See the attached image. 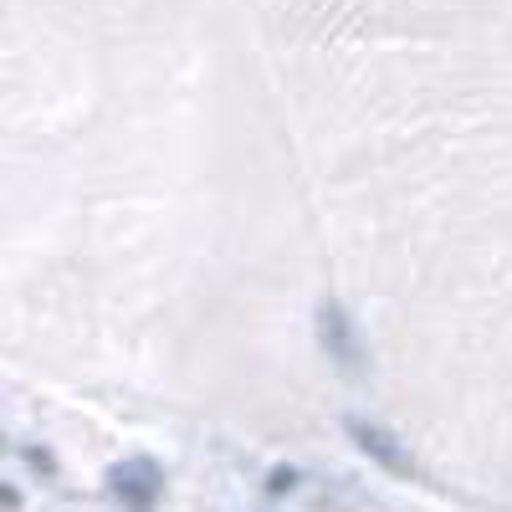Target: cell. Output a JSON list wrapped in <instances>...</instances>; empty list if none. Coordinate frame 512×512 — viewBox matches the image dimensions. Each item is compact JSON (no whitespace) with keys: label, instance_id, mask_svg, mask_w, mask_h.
Returning a JSON list of instances; mask_svg holds the SVG:
<instances>
[{"label":"cell","instance_id":"1","mask_svg":"<svg viewBox=\"0 0 512 512\" xmlns=\"http://www.w3.org/2000/svg\"><path fill=\"white\" fill-rule=\"evenodd\" d=\"M318 344H323V354H328L333 369L364 374L369 354H364V344H359V328H354L349 308L333 303V297H323V303H318Z\"/></svg>","mask_w":512,"mask_h":512},{"label":"cell","instance_id":"2","mask_svg":"<svg viewBox=\"0 0 512 512\" xmlns=\"http://www.w3.org/2000/svg\"><path fill=\"white\" fill-rule=\"evenodd\" d=\"M108 497L128 512H154V502L164 497V477H159V466L149 456H134V461H123L108 472Z\"/></svg>","mask_w":512,"mask_h":512},{"label":"cell","instance_id":"3","mask_svg":"<svg viewBox=\"0 0 512 512\" xmlns=\"http://www.w3.org/2000/svg\"><path fill=\"white\" fill-rule=\"evenodd\" d=\"M344 431H349V441H354L364 456H374L390 477H410V482H415V461H410V451H405L390 431H379V425H369V420H359V415L344 425Z\"/></svg>","mask_w":512,"mask_h":512},{"label":"cell","instance_id":"4","mask_svg":"<svg viewBox=\"0 0 512 512\" xmlns=\"http://www.w3.org/2000/svg\"><path fill=\"white\" fill-rule=\"evenodd\" d=\"M297 487H303V472H297V466H272L267 482H262V492H267L272 502H282V497L297 492Z\"/></svg>","mask_w":512,"mask_h":512},{"label":"cell","instance_id":"5","mask_svg":"<svg viewBox=\"0 0 512 512\" xmlns=\"http://www.w3.org/2000/svg\"><path fill=\"white\" fill-rule=\"evenodd\" d=\"M21 456H26L31 472H41V477H52V472H57V461H52V451H47V446H21Z\"/></svg>","mask_w":512,"mask_h":512}]
</instances>
